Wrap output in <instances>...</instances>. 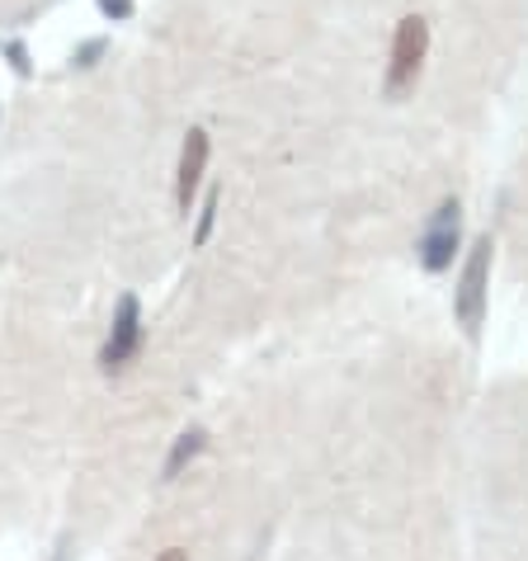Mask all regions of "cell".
Here are the masks:
<instances>
[{"label": "cell", "mask_w": 528, "mask_h": 561, "mask_svg": "<svg viewBox=\"0 0 528 561\" xmlns=\"http://www.w3.org/2000/svg\"><path fill=\"white\" fill-rule=\"evenodd\" d=\"M429 61V20L425 14H401L392 28V48H387V67H382V95L401 104L415 95Z\"/></svg>", "instance_id": "6da1fadb"}, {"label": "cell", "mask_w": 528, "mask_h": 561, "mask_svg": "<svg viewBox=\"0 0 528 561\" xmlns=\"http://www.w3.org/2000/svg\"><path fill=\"white\" fill-rule=\"evenodd\" d=\"M95 5H100V14L108 24H128L137 14V0H95Z\"/></svg>", "instance_id": "30bf717a"}, {"label": "cell", "mask_w": 528, "mask_h": 561, "mask_svg": "<svg viewBox=\"0 0 528 561\" xmlns=\"http://www.w3.org/2000/svg\"><path fill=\"white\" fill-rule=\"evenodd\" d=\"M491 260H495V241L491 237H477L462 255V270H458V288H454V317L458 325L468 331V340L481 335L486 325V307H491Z\"/></svg>", "instance_id": "7a4b0ae2"}, {"label": "cell", "mask_w": 528, "mask_h": 561, "mask_svg": "<svg viewBox=\"0 0 528 561\" xmlns=\"http://www.w3.org/2000/svg\"><path fill=\"white\" fill-rule=\"evenodd\" d=\"M157 561H190V552H184V548H165Z\"/></svg>", "instance_id": "8fae6325"}, {"label": "cell", "mask_w": 528, "mask_h": 561, "mask_svg": "<svg viewBox=\"0 0 528 561\" xmlns=\"http://www.w3.org/2000/svg\"><path fill=\"white\" fill-rule=\"evenodd\" d=\"M0 61H5L20 81L34 76V53H28V38H5V43H0Z\"/></svg>", "instance_id": "52a82bcc"}, {"label": "cell", "mask_w": 528, "mask_h": 561, "mask_svg": "<svg viewBox=\"0 0 528 561\" xmlns=\"http://www.w3.org/2000/svg\"><path fill=\"white\" fill-rule=\"evenodd\" d=\"M0 118H5V108H0Z\"/></svg>", "instance_id": "7c38bea8"}, {"label": "cell", "mask_w": 528, "mask_h": 561, "mask_svg": "<svg viewBox=\"0 0 528 561\" xmlns=\"http://www.w3.org/2000/svg\"><path fill=\"white\" fill-rule=\"evenodd\" d=\"M204 448H208V430H204V425L180 430V434H175V444H170V454H165V462H161V481L184 477V467H190L198 454H204Z\"/></svg>", "instance_id": "8992f818"}, {"label": "cell", "mask_w": 528, "mask_h": 561, "mask_svg": "<svg viewBox=\"0 0 528 561\" xmlns=\"http://www.w3.org/2000/svg\"><path fill=\"white\" fill-rule=\"evenodd\" d=\"M147 345V321H142V298L137 293H123L114 302V317H108V335L100 345V373L104 378H123L137 354Z\"/></svg>", "instance_id": "3957f363"}, {"label": "cell", "mask_w": 528, "mask_h": 561, "mask_svg": "<svg viewBox=\"0 0 528 561\" xmlns=\"http://www.w3.org/2000/svg\"><path fill=\"white\" fill-rule=\"evenodd\" d=\"M198 198H204V204H198V222H194V245H208L213 227H217V208H222V194H217V184H213V190H204Z\"/></svg>", "instance_id": "9c48e42d"}, {"label": "cell", "mask_w": 528, "mask_h": 561, "mask_svg": "<svg viewBox=\"0 0 528 561\" xmlns=\"http://www.w3.org/2000/svg\"><path fill=\"white\" fill-rule=\"evenodd\" d=\"M104 57H108V38H104V34L81 38V43L71 48V71H95Z\"/></svg>", "instance_id": "ba28073f"}, {"label": "cell", "mask_w": 528, "mask_h": 561, "mask_svg": "<svg viewBox=\"0 0 528 561\" xmlns=\"http://www.w3.org/2000/svg\"><path fill=\"white\" fill-rule=\"evenodd\" d=\"M208 161H213V137H208V128H190V133H184V142H180V161H175V208L184 217L198 208Z\"/></svg>", "instance_id": "5b68a950"}, {"label": "cell", "mask_w": 528, "mask_h": 561, "mask_svg": "<svg viewBox=\"0 0 528 561\" xmlns=\"http://www.w3.org/2000/svg\"><path fill=\"white\" fill-rule=\"evenodd\" d=\"M458 251H462V204L448 194V198H439V208L429 213L421 241H415V260H421L425 274H448Z\"/></svg>", "instance_id": "277c9868"}]
</instances>
